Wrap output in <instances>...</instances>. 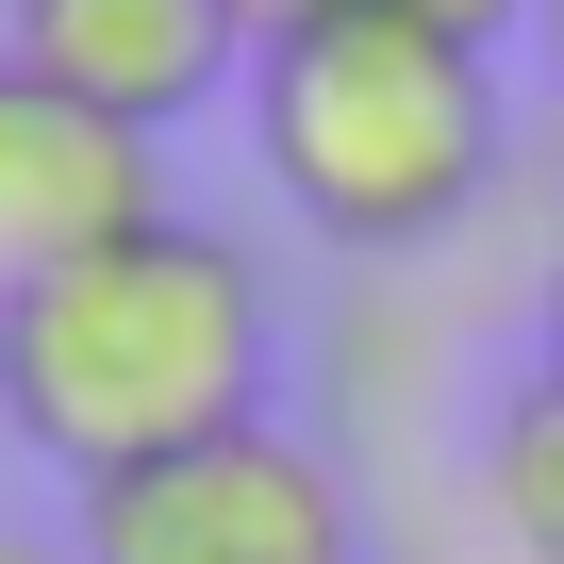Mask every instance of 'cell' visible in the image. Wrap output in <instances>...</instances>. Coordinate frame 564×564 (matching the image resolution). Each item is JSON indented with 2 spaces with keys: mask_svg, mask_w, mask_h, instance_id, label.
Listing matches in <instances>:
<instances>
[{
  "mask_svg": "<svg viewBox=\"0 0 564 564\" xmlns=\"http://www.w3.org/2000/svg\"><path fill=\"white\" fill-rule=\"evenodd\" d=\"M0 415L51 448L67 481H133L199 432L265 415V282L232 232L150 216L84 265H51L34 300H0Z\"/></svg>",
  "mask_w": 564,
  "mask_h": 564,
  "instance_id": "cell-1",
  "label": "cell"
},
{
  "mask_svg": "<svg viewBox=\"0 0 564 564\" xmlns=\"http://www.w3.org/2000/svg\"><path fill=\"white\" fill-rule=\"evenodd\" d=\"M249 133L300 232L333 249H432L481 183H498V51H448L415 18H333L300 51L249 67Z\"/></svg>",
  "mask_w": 564,
  "mask_h": 564,
  "instance_id": "cell-2",
  "label": "cell"
},
{
  "mask_svg": "<svg viewBox=\"0 0 564 564\" xmlns=\"http://www.w3.org/2000/svg\"><path fill=\"white\" fill-rule=\"evenodd\" d=\"M84 564H349V481L333 448H300L282 415L199 432L133 481H84Z\"/></svg>",
  "mask_w": 564,
  "mask_h": 564,
  "instance_id": "cell-3",
  "label": "cell"
},
{
  "mask_svg": "<svg viewBox=\"0 0 564 564\" xmlns=\"http://www.w3.org/2000/svg\"><path fill=\"white\" fill-rule=\"evenodd\" d=\"M150 216H166V150L84 117L67 84H34L0 51V300H34L51 265H84V249H117Z\"/></svg>",
  "mask_w": 564,
  "mask_h": 564,
  "instance_id": "cell-4",
  "label": "cell"
},
{
  "mask_svg": "<svg viewBox=\"0 0 564 564\" xmlns=\"http://www.w3.org/2000/svg\"><path fill=\"white\" fill-rule=\"evenodd\" d=\"M18 67L117 133H166L232 84V18L216 0H18Z\"/></svg>",
  "mask_w": 564,
  "mask_h": 564,
  "instance_id": "cell-5",
  "label": "cell"
},
{
  "mask_svg": "<svg viewBox=\"0 0 564 564\" xmlns=\"http://www.w3.org/2000/svg\"><path fill=\"white\" fill-rule=\"evenodd\" d=\"M481 514H498L514 564H564V382L547 366L481 415Z\"/></svg>",
  "mask_w": 564,
  "mask_h": 564,
  "instance_id": "cell-6",
  "label": "cell"
},
{
  "mask_svg": "<svg viewBox=\"0 0 564 564\" xmlns=\"http://www.w3.org/2000/svg\"><path fill=\"white\" fill-rule=\"evenodd\" d=\"M232 18V51L265 67V51H300V34H333V18H366V0H216Z\"/></svg>",
  "mask_w": 564,
  "mask_h": 564,
  "instance_id": "cell-7",
  "label": "cell"
},
{
  "mask_svg": "<svg viewBox=\"0 0 564 564\" xmlns=\"http://www.w3.org/2000/svg\"><path fill=\"white\" fill-rule=\"evenodd\" d=\"M382 18H415V34H448V51H498V34L547 18V0H382Z\"/></svg>",
  "mask_w": 564,
  "mask_h": 564,
  "instance_id": "cell-8",
  "label": "cell"
},
{
  "mask_svg": "<svg viewBox=\"0 0 564 564\" xmlns=\"http://www.w3.org/2000/svg\"><path fill=\"white\" fill-rule=\"evenodd\" d=\"M547 382H564V249H547Z\"/></svg>",
  "mask_w": 564,
  "mask_h": 564,
  "instance_id": "cell-9",
  "label": "cell"
},
{
  "mask_svg": "<svg viewBox=\"0 0 564 564\" xmlns=\"http://www.w3.org/2000/svg\"><path fill=\"white\" fill-rule=\"evenodd\" d=\"M531 34H547V67H564V0H547V18H531Z\"/></svg>",
  "mask_w": 564,
  "mask_h": 564,
  "instance_id": "cell-10",
  "label": "cell"
},
{
  "mask_svg": "<svg viewBox=\"0 0 564 564\" xmlns=\"http://www.w3.org/2000/svg\"><path fill=\"white\" fill-rule=\"evenodd\" d=\"M0 564H51V547H18V531H0Z\"/></svg>",
  "mask_w": 564,
  "mask_h": 564,
  "instance_id": "cell-11",
  "label": "cell"
}]
</instances>
